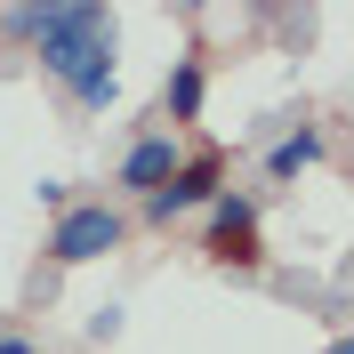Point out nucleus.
<instances>
[{"mask_svg": "<svg viewBox=\"0 0 354 354\" xmlns=\"http://www.w3.org/2000/svg\"><path fill=\"white\" fill-rule=\"evenodd\" d=\"M201 88H209L201 65H194V57H177V65H169V121H201Z\"/></svg>", "mask_w": 354, "mask_h": 354, "instance_id": "nucleus-6", "label": "nucleus"}, {"mask_svg": "<svg viewBox=\"0 0 354 354\" xmlns=\"http://www.w3.org/2000/svg\"><path fill=\"white\" fill-rule=\"evenodd\" d=\"M169 177H177V145H169V137H137L129 153H121V185H129V194L153 201Z\"/></svg>", "mask_w": 354, "mask_h": 354, "instance_id": "nucleus-4", "label": "nucleus"}, {"mask_svg": "<svg viewBox=\"0 0 354 354\" xmlns=\"http://www.w3.org/2000/svg\"><path fill=\"white\" fill-rule=\"evenodd\" d=\"M32 41H41L48 81H65L88 113H105L121 97L113 81V17L97 0H65V8H32Z\"/></svg>", "mask_w": 354, "mask_h": 354, "instance_id": "nucleus-1", "label": "nucleus"}, {"mask_svg": "<svg viewBox=\"0 0 354 354\" xmlns=\"http://www.w3.org/2000/svg\"><path fill=\"white\" fill-rule=\"evenodd\" d=\"M121 209H105V201H88V209H65L57 218V234H48V258L57 266H88V258H105V250H121Z\"/></svg>", "mask_w": 354, "mask_h": 354, "instance_id": "nucleus-2", "label": "nucleus"}, {"mask_svg": "<svg viewBox=\"0 0 354 354\" xmlns=\"http://www.w3.org/2000/svg\"><path fill=\"white\" fill-rule=\"evenodd\" d=\"M250 234H258V201H250V194H218V201H209V242H218V250H242Z\"/></svg>", "mask_w": 354, "mask_h": 354, "instance_id": "nucleus-5", "label": "nucleus"}, {"mask_svg": "<svg viewBox=\"0 0 354 354\" xmlns=\"http://www.w3.org/2000/svg\"><path fill=\"white\" fill-rule=\"evenodd\" d=\"M218 194H225L218 161H177V177L145 201V209H153V225H169V218H185V209H201V201H218Z\"/></svg>", "mask_w": 354, "mask_h": 354, "instance_id": "nucleus-3", "label": "nucleus"}, {"mask_svg": "<svg viewBox=\"0 0 354 354\" xmlns=\"http://www.w3.org/2000/svg\"><path fill=\"white\" fill-rule=\"evenodd\" d=\"M0 354H41V346H32V338H0Z\"/></svg>", "mask_w": 354, "mask_h": 354, "instance_id": "nucleus-8", "label": "nucleus"}, {"mask_svg": "<svg viewBox=\"0 0 354 354\" xmlns=\"http://www.w3.org/2000/svg\"><path fill=\"white\" fill-rule=\"evenodd\" d=\"M306 161H322V137H314V129H298V137H282V145L266 153V169H274V177H298Z\"/></svg>", "mask_w": 354, "mask_h": 354, "instance_id": "nucleus-7", "label": "nucleus"}]
</instances>
